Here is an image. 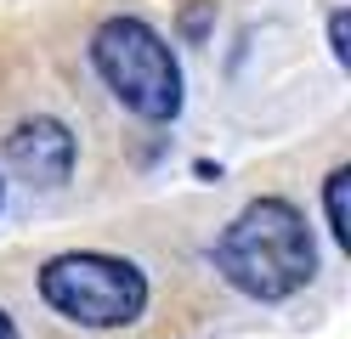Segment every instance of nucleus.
Segmentation results:
<instances>
[{
  "instance_id": "nucleus-1",
  "label": "nucleus",
  "mask_w": 351,
  "mask_h": 339,
  "mask_svg": "<svg viewBox=\"0 0 351 339\" xmlns=\"http://www.w3.org/2000/svg\"><path fill=\"white\" fill-rule=\"evenodd\" d=\"M215 271L250 300H289L312 283L317 271V243H312V226L295 210L289 198H255L244 203L227 232L215 238Z\"/></svg>"
},
{
  "instance_id": "nucleus-2",
  "label": "nucleus",
  "mask_w": 351,
  "mask_h": 339,
  "mask_svg": "<svg viewBox=\"0 0 351 339\" xmlns=\"http://www.w3.org/2000/svg\"><path fill=\"white\" fill-rule=\"evenodd\" d=\"M91 62L102 85L147 125H165L182 113V62L165 34L142 17H108L91 34Z\"/></svg>"
},
{
  "instance_id": "nucleus-3",
  "label": "nucleus",
  "mask_w": 351,
  "mask_h": 339,
  "mask_svg": "<svg viewBox=\"0 0 351 339\" xmlns=\"http://www.w3.org/2000/svg\"><path fill=\"white\" fill-rule=\"evenodd\" d=\"M40 300L74 328H130L147 311V277L125 255L74 249L40 266Z\"/></svg>"
},
{
  "instance_id": "nucleus-4",
  "label": "nucleus",
  "mask_w": 351,
  "mask_h": 339,
  "mask_svg": "<svg viewBox=\"0 0 351 339\" xmlns=\"http://www.w3.org/2000/svg\"><path fill=\"white\" fill-rule=\"evenodd\" d=\"M6 164L29 181V187H62L74 170V130L51 119V113H34L6 136Z\"/></svg>"
},
{
  "instance_id": "nucleus-5",
  "label": "nucleus",
  "mask_w": 351,
  "mask_h": 339,
  "mask_svg": "<svg viewBox=\"0 0 351 339\" xmlns=\"http://www.w3.org/2000/svg\"><path fill=\"white\" fill-rule=\"evenodd\" d=\"M346 187H351V170H346V164H340V170H328V181H323V210H328V232H335V243H340V249H351Z\"/></svg>"
},
{
  "instance_id": "nucleus-6",
  "label": "nucleus",
  "mask_w": 351,
  "mask_h": 339,
  "mask_svg": "<svg viewBox=\"0 0 351 339\" xmlns=\"http://www.w3.org/2000/svg\"><path fill=\"white\" fill-rule=\"evenodd\" d=\"M328 45H335V57L346 62V12H335V17H328Z\"/></svg>"
},
{
  "instance_id": "nucleus-7",
  "label": "nucleus",
  "mask_w": 351,
  "mask_h": 339,
  "mask_svg": "<svg viewBox=\"0 0 351 339\" xmlns=\"http://www.w3.org/2000/svg\"><path fill=\"white\" fill-rule=\"evenodd\" d=\"M0 339H17V328H12V316L0 311Z\"/></svg>"
},
{
  "instance_id": "nucleus-8",
  "label": "nucleus",
  "mask_w": 351,
  "mask_h": 339,
  "mask_svg": "<svg viewBox=\"0 0 351 339\" xmlns=\"http://www.w3.org/2000/svg\"><path fill=\"white\" fill-rule=\"evenodd\" d=\"M0 203H6V181H0Z\"/></svg>"
}]
</instances>
